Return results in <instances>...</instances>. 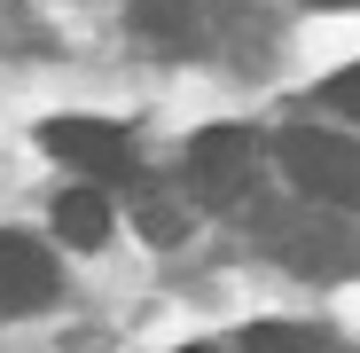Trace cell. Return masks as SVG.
<instances>
[{
    "label": "cell",
    "mask_w": 360,
    "mask_h": 353,
    "mask_svg": "<svg viewBox=\"0 0 360 353\" xmlns=\"http://www.w3.org/2000/svg\"><path fill=\"white\" fill-rule=\"evenodd\" d=\"M180 353H219V345H180Z\"/></svg>",
    "instance_id": "obj_12"
},
{
    "label": "cell",
    "mask_w": 360,
    "mask_h": 353,
    "mask_svg": "<svg viewBox=\"0 0 360 353\" xmlns=\"http://www.w3.org/2000/svg\"><path fill=\"white\" fill-rule=\"evenodd\" d=\"M274 259L290 267V275H352L360 267V235L345 228V220H297V228H282L274 235Z\"/></svg>",
    "instance_id": "obj_5"
},
{
    "label": "cell",
    "mask_w": 360,
    "mask_h": 353,
    "mask_svg": "<svg viewBox=\"0 0 360 353\" xmlns=\"http://www.w3.org/2000/svg\"><path fill=\"white\" fill-rule=\"evenodd\" d=\"M39 149L63 157V165H79V173H94V181H126V173H134V134L110 126V118H47Z\"/></svg>",
    "instance_id": "obj_3"
},
{
    "label": "cell",
    "mask_w": 360,
    "mask_h": 353,
    "mask_svg": "<svg viewBox=\"0 0 360 353\" xmlns=\"http://www.w3.org/2000/svg\"><path fill=\"white\" fill-rule=\"evenodd\" d=\"M134 32L149 47H165V55H196L204 47V0H141Z\"/></svg>",
    "instance_id": "obj_6"
},
{
    "label": "cell",
    "mask_w": 360,
    "mask_h": 353,
    "mask_svg": "<svg viewBox=\"0 0 360 353\" xmlns=\"http://www.w3.org/2000/svg\"><path fill=\"white\" fill-rule=\"evenodd\" d=\"M55 290H63L55 252L32 244V235H0V322H8V314H39V306H55Z\"/></svg>",
    "instance_id": "obj_4"
},
{
    "label": "cell",
    "mask_w": 360,
    "mask_h": 353,
    "mask_svg": "<svg viewBox=\"0 0 360 353\" xmlns=\"http://www.w3.org/2000/svg\"><path fill=\"white\" fill-rule=\"evenodd\" d=\"M141 228L157 235V244H172V235H188V220H180V212H172L165 197H141Z\"/></svg>",
    "instance_id": "obj_9"
},
{
    "label": "cell",
    "mask_w": 360,
    "mask_h": 353,
    "mask_svg": "<svg viewBox=\"0 0 360 353\" xmlns=\"http://www.w3.org/2000/svg\"><path fill=\"white\" fill-rule=\"evenodd\" d=\"M274 157H282V173H290L297 197H314L329 212H360V142L321 134V126H290L274 142Z\"/></svg>",
    "instance_id": "obj_1"
},
{
    "label": "cell",
    "mask_w": 360,
    "mask_h": 353,
    "mask_svg": "<svg viewBox=\"0 0 360 353\" xmlns=\"http://www.w3.org/2000/svg\"><path fill=\"white\" fill-rule=\"evenodd\" d=\"M235 345L243 353H345V337L321 330V322H251Z\"/></svg>",
    "instance_id": "obj_8"
},
{
    "label": "cell",
    "mask_w": 360,
    "mask_h": 353,
    "mask_svg": "<svg viewBox=\"0 0 360 353\" xmlns=\"http://www.w3.org/2000/svg\"><path fill=\"white\" fill-rule=\"evenodd\" d=\"M314 8H360V0H314Z\"/></svg>",
    "instance_id": "obj_11"
},
{
    "label": "cell",
    "mask_w": 360,
    "mask_h": 353,
    "mask_svg": "<svg viewBox=\"0 0 360 353\" xmlns=\"http://www.w3.org/2000/svg\"><path fill=\"white\" fill-rule=\"evenodd\" d=\"M47 220H55V235H63L71 252H94L102 235H110V197L102 189H63L47 204Z\"/></svg>",
    "instance_id": "obj_7"
},
{
    "label": "cell",
    "mask_w": 360,
    "mask_h": 353,
    "mask_svg": "<svg viewBox=\"0 0 360 353\" xmlns=\"http://www.w3.org/2000/svg\"><path fill=\"white\" fill-rule=\"evenodd\" d=\"M321 94H329V102H337L345 118H360V63H345V71H337V79L321 87Z\"/></svg>",
    "instance_id": "obj_10"
},
{
    "label": "cell",
    "mask_w": 360,
    "mask_h": 353,
    "mask_svg": "<svg viewBox=\"0 0 360 353\" xmlns=\"http://www.w3.org/2000/svg\"><path fill=\"white\" fill-rule=\"evenodd\" d=\"M180 173H188V197L227 212V204H243L251 181H259V142L243 126H204L188 142V157H180Z\"/></svg>",
    "instance_id": "obj_2"
}]
</instances>
